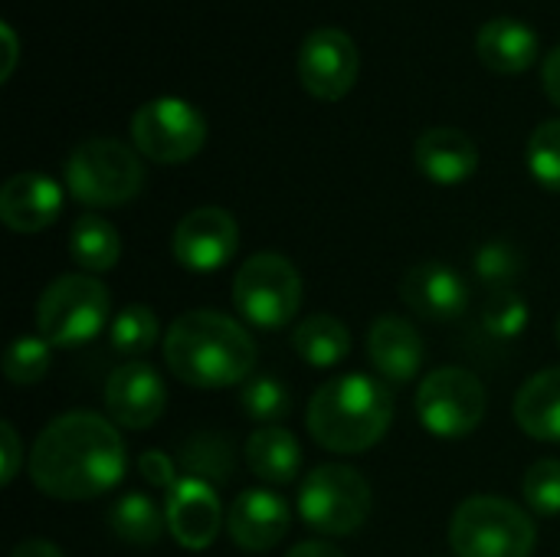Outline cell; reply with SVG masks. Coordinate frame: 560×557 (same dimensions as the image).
Returning <instances> with one entry per match:
<instances>
[{"label": "cell", "instance_id": "cell-1", "mask_svg": "<svg viewBox=\"0 0 560 557\" xmlns=\"http://www.w3.org/2000/svg\"><path fill=\"white\" fill-rule=\"evenodd\" d=\"M128 469L121 433L92 410L52 420L30 450V479L59 502H89L112 492Z\"/></svg>", "mask_w": 560, "mask_h": 557}, {"label": "cell", "instance_id": "cell-2", "mask_svg": "<svg viewBox=\"0 0 560 557\" xmlns=\"http://www.w3.org/2000/svg\"><path fill=\"white\" fill-rule=\"evenodd\" d=\"M164 361L177 381L220 391L253 378L256 341L236 318L197 309L171 322L164 335Z\"/></svg>", "mask_w": 560, "mask_h": 557}, {"label": "cell", "instance_id": "cell-3", "mask_svg": "<svg viewBox=\"0 0 560 557\" xmlns=\"http://www.w3.org/2000/svg\"><path fill=\"white\" fill-rule=\"evenodd\" d=\"M394 420L390 387L371 374H341L315 391L305 410L312 440L341 456L368 453L384 440Z\"/></svg>", "mask_w": 560, "mask_h": 557}, {"label": "cell", "instance_id": "cell-4", "mask_svg": "<svg viewBox=\"0 0 560 557\" xmlns=\"http://www.w3.org/2000/svg\"><path fill=\"white\" fill-rule=\"evenodd\" d=\"M535 542V522L502 496H472L450 522V545L459 557H532Z\"/></svg>", "mask_w": 560, "mask_h": 557}, {"label": "cell", "instance_id": "cell-5", "mask_svg": "<svg viewBox=\"0 0 560 557\" xmlns=\"http://www.w3.org/2000/svg\"><path fill=\"white\" fill-rule=\"evenodd\" d=\"M112 299L108 289L89 272L52 279L36 305V328L52 348H82L102 335Z\"/></svg>", "mask_w": 560, "mask_h": 557}, {"label": "cell", "instance_id": "cell-6", "mask_svg": "<svg viewBox=\"0 0 560 557\" xmlns=\"http://www.w3.org/2000/svg\"><path fill=\"white\" fill-rule=\"evenodd\" d=\"M66 187L85 207H121L144 187V167L128 144L89 138L66 161Z\"/></svg>", "mask_w": 560, "mask_h": 557}, {"label": "cell", "instance_id": "cell-7", "mask_svg": "<svg viewBox=\"0 0 560 557\" xmlns=\"http://www.w3.org/2000/svg\"><path fill=\"white\" fill-rule=\"evenodd\" d=\"M233 305L249 325L279 332L302 309V276L292 259L279 253H256L236 269Z\"/></svg>", "mask_w": 560, "mask_h": 557}, {"label": "cell", "instance_id": "cell-8", "mask_svg": "<svg viewBox=\"0 0 560 557\" xmlns=\"http://www.w3.org/2000/svg\"><path fill=\"white\" fill-rule=\"evenodd\" d=\"M299 515L308 529L341 538L354 535L371 515V486L368 479L341 463L315 466L299 492Z\"/></svg>", "mask_w": 560, "mask_h": 557}, {"label": "cell", "instance_id": "cell-9", "mask_svg": "<svg viewBox=\"0 0 560 557\" xmlns=\"http://www.w3.org/2000/svg\"><path fill=\"white\" fill-rule=\"evenodd\" d=\"M420 423L443 440H463L479 430L486 417V387L466 368H440L420 381L417 394Z\"/></svg>", "mask_w": 560, "mask_h": 557}, {"label": "cell", "instance_id": "cell-10", "mask_svg": "<svg viewBox=\"0 0 560 557\" xmlns=\"http://www.w3.org/2000/svg\"><path fill=\"white\" fill-rule=\"evenodd\" d=\"M131 141L135 148L158 164H184L200 154L207 141L203 115L174 95H161L144 102L131 118Z\"/></svg>", "mask_w": 560, "mask_h": 557}, {"label": "cell", "instance_id": "cell-11", "mask_svg": "<svg viewBox=\"0 0 560 557\" xmlns=\"http://www.w3.org/2000/svg\"><path fill=\"white\" fill-rule=\"evenodd\" d=\"M361 56L345 30H315L299 49V79L308 95L322 102H338L358 82Z\"/></svg>", "mask_w": 560, "mask_h": 557}, {"label": "cell", "instance_id": "cell-12", "mask_svg": "<svg viewBox=\"0 0 560 557\" xmlns=\"http://www.w3.org/2000/svg\"><path fill=\"white\" fill-rule=\"evenodd\" d=\"M174 259L190 272H217L240 250V227L223 207H197L177 227L171 240Z\"/></svg>", "mask_w": 560, "mask_h": 557}, {"label": "cell", "instance_id": "cell-13", "mask_svg": "<svg viewBox=\"0 0 560 557\" xmlns=\"http://www.w3.org/2000/svg\"><path fill=\"white\" fill-rule=\"evenodd\" d=\"M164 404H167L164 381L144 361L121 364L105 381V407L112 420L121 423L125 430H151L161 420Z\"/></svg>", "mask_w": 560, "mask_h": 557}, {"label": "cell", "instance_id": "cell-14", "mask_svg": "<svg viewBox=\"0 0 560 557\" xmlns=\"http://www.w3.org/2000/svg\"><path fill=\"white\" fill-rule=\"evenodd\" d=\"M164 515H167V532L187 552L210 548L220 535V525H223V509H220L217 489L203 479H194V476L177 479V486L167 492Z\"/></svg>", "mask_w": 560, "mask_h": 557}, {"label": "cell", "instance_id": "cell-15", "mask_svg": "<svg viewBox=\"0 0 560 557\" xmlns=\"http://www.w3.org/2000/svg\"><path fill=\"white\" fill-rule=\"evenodd\" d=\"M404 305L427 322H456L469 309L466 279L446 263H417L400 282Z\"/></svg>", "mask_w": 560, "mask_h": 557}, {"label": "cell", "instance_id": "cell-16", "mask_svg": "<svg viewBox=\"0 0 560 557\" xmlns=\"http://www.w3.org/2000/svg\"><path fill=\"white\" fill-rule=\"evenodd\" d=\"M292 512L279 492L269 489H246L226 512V532L236 548L259 555L276 548L289 532Z\"/></svg>", "mask_w": 560, "mask_h": 557}, {"label": "cell", "instance_id": "cell-17", "mask_svg": "<svg viewBox=\"0 0 560 557\" xmlns=\"http://www.w3.org/2000/svg\"><path fill=\"white\" fill-rule=\"evenodd\" d=\"M62 213V187L39 174L23 171L13 174L0 190V220L13 233H39Z\"/></svg>", "mask_w": 560, "mask_h": 557}, {"label": "cell", "instance_id": "cell-18", "mask_svg": "<svg viewBox=\"0 0 560 557\" xmlns=\"http://www.w3.org/2000/svg\"><path fill=\"white\" fill-rule=\"evenodd\" d=\"M368 358L390 384H410L423 368L420 332L397 315H381L368 332Z\"/></svg>", "mask_w": 560, "mask_h": 557}, {"label": "cell", "instance_id": "cell-19", "mask_svg": "<svg viewBox=\"0 0 560 557\" xmlns=\"http://www.w3.org/2000/svg\"><path fill=\"white\" fill-rule=\"evenodd\" d=\"M417 167L427 181L440 187H456L469 181L479 167V148L469 135L456 128H430L417 138L413 148Z\"/></svg>", "mask_w": 560, "mask_h": 557}, {"label": "cell", "instance_id": "cell-20", "mask_svg": "<svg viewBox=\"0 0 560 557\" xmlns=\"http://www.w3.org/2000/svg\"><path fill=\"white\" fill-rule=\"evenodd\" d=\"M476 49H479V59L492 72L518 76V72H525L535 62V56H538V36H535L532 26L512 20V16H495V20H489L479 30Z\"/></svg>", "mask_w": 560, "mask_h": 557}, {"label": "cell", "instance_id": "cell-21", "mask_svg": "<svg viewBox=\"0 0 560 557\" xmlns=\"http://www.w3.org/2000/svg\"><path fill=\"white\" fill-rule=\"evenodd\" d=\"M246 466L269 486H289L302 473V446L285 427H259L246 440Z\"/></svg>", "mask_w": 560, "mask_h": 557}, {"label": "cell", "instance_id": "cell-22", "mask_svg": "<svg viewBox=\"0 0 560 557\" xmlns=\"http://www.w3.org/2000/svg\"><path fill=\"white\" fill-rule=\"evenodd\" d=\"M515 423L545 443H560V368L538 371L515 397Z\"/></svg>", "mask_w": 560, "mask_h": 557}, {"label": "cell", "instance_id": "cell-23", "mask_svg": "<svg viewBox=\"0 0 560 557\" xmlns=\"http://www.w3.org/2000/svg\"><path fill=\"white\" fill-rule=\"evenodd\" d=\"M69 256L89 276L108 272L121 259V236H118V230L105 217L82 213L72 223V233H69Z\"/></svg>", "mask_w": 560, "mask_h": 557}, {"label": "cell", "instance_id": "cell-24", "mask_svg": "<svg viewBox=\"0 0 560 557\" xmlns=\"http://www.w3.org/2000/svg\"><path fill=\"white\" fill-rule=\"evenodd\" d=\"M292 348L308 368H335L348 358L351 351V332L335 318V315H312L295 325L292 332Z\"/></svg>", "mask_w": 560, "mask_h": 557}, {"label": "cell", "instance_id": "cell-25", "mask_svg": "<svg viewBox=\"0 0 560 557\" xmlns=\"http://www.w3.org/2000/svg\"><path fill=\"white\" fill-rule=\"evenodd\" d=\"M108 529L128 545L151 548L161 542V535L167 529V515H164V509H158V502L151 496L125 492L108 509Z\"/></svg>", "mask_w": 560, "mask_h": 557}, {"label": "cell", "instance_id": "cell-26", "mask_svg": "<svg viewBox=\"0 0 560 557\" xmlns=\"http://www.w3.org/2000/svg\"><path fill=\"white\" fill-rule=\"evenodd\" d=\"M240 407H243V414L253 423L279 427L292 414V394H289V387L279 378H272V374H253L243 384Z\"/></svg>", "mask_w": 560, "mask_h": 557}, {"label": "cell", "instance_id": "cell-27", "mask_svg": "<svg viewBox=\"0 0 560 557\" xmlns=\"http://www.w3.org/2000/svg\"><path fill=\"white\" fill-rule=\"evenodd\" d=\"M108 341L118 355H128V358L148 355L158 345V315L138 302L125 305L108 325Z\"/></svg>", "mask_w": 560, "mask_h": 557}, {"label": "cell", "instance_id": "cell-28", "mask_svg": "<svg viewBox=\"0 0 560 557\" xmlns=\"http://www.w3.org/2000/svg\"><path fill=\"white\" fill-rule=\"evenodd\" d=\"M52 345L39 335H20L10 341L7 355H3V378L10 384H39L46 374H49V364H52Z\"/></svg>", "mask_w": 560, "mask_h": 557}, {"label": "cell", "instance_id": "cell-29", "mask_svg": "<svg viewBox=\"0 0 560 557\" xmlns=\"http://www.w3.org/2000/svg\"><path fill=\"white\" fill-rule=\"evenodd\" d=\"M532 318L528 299L515 289H499L489 295L486 309H482V328L495 338V341H515L525 335Z\"/></svg>", "mask_w": 560, "mask_h": 557}, {"label": "cell", "instance_id": "cell-30", "mask_svg": "<svg viewBox=\"0 0 560 557\" xmlns=\"http://www.w3.org/2000/svg\"><path fill=\"white\" fill-rule=\"evenodd\" d=\"M180 463L187 466V473L194 479H203V483L217 479V483H223L230 476V469H233V453H230L223 437L200 433V437H194L187 443V450H180Z\"/></svg>", "mask_w": 560, "mask_h": 557}, {"label": "cell", "instance_id": "cell-31", "mask_svg": "<svg viewBox=\"0 0 560 557\" xmlns=\"http://www.w3.org/2000/svg\"><path fill=\"white\" fill-rule=\"evenodd\" d=\"M525 161H528L532 177L545 190L560 194V118L535 128V135L528 141V151H525Z\"/></svg>", "mask_w": 560, "mask_h": 557}, {"label": "cell", "instance_id": "cell-32", "mask_svg": "<svg viewBox=\"0 0 560 557\" xmlns=\"http://www.w3.org/2000/svg\"><path fill=\"white\" fill-rule=\"evenodd\" d=\"M522 272H525V259H522V253H518L512 243L492 240V243H486V246L476 250V276H479L492 292L512 289V282H515Z\"/></svg>", "mask_w": 560, "mask_h": 557}, {"label": "cell", "instance_id": "cell-33", "mask_svg": "<svg viewBox=\"0 0 560 557\" xmlns=\"http://www.w3.org/2000/svg\"><path fill=\"white\" fill-rule=\"evenodd\" d=\"M525 506L535 515H560V460H538L522 479Z\"/></svg>", "mask_w": 560, "mask_h": 557}, {"label": "cell", "instance_id": "cell-34", "mask_svg": "<svg viewBox=\"0 0 560 557\" xmlns=\"http://www.w3.org/2000/svg\"><path fill=\"white\" fill-rule=\"evenodd\" d=\"M138 473L148 479V486L164 489V492H171L177 486V479H180L174 460L167 453H158V450H148V453L138 456Z\"/></svg>", "mask_w": 560, "mask_h": 557}, {"label": "cell", "instance_id": "cell-35", "mask_svg": "<svg viewBox=\"0 0 560 557\" xmlns=\"http://www.w3.org/2000/svg\"><path fill=\"white\" fill-rule=\"evenodd\" d=\"M0 433H3V486H10L13 479H16V469H20V437H16V430H13V423H3L0 427Z\"/></svg>", "mask_w": 560, "mask_h": 557}, {"label": "cell", "instance_id": "cell-36", "mask_svg": "<svg viewBox=\"0 0 560 557\" xmlns=\"http://www.w3.org/2000/svg\"><path fill=\"white\" fill-rule=\"evenodd\" d=\"M541 79H545V92L551 95V102L560 105V46L545 59V72H541Z\"/></svg>", "mask_w": 560, "mask_h": 557}, {"label": "cell", "instance_id": "cell-37", "mask_svg": "<svg viewBox=\"0 0 560 557\" xmlns=\"http://www.w3.org/2000/svg\"><path fill=\"white\" fill-rule=\"evenodd\" d=\"M10 557H62V552L52 545V542H43V538H30V542H20Z\"/></svg>", "mask_w": 560, "mask_h": 557}, {"label": "cell", "instance_id": "cell-38", "mask_svg": "<svg viewBox=\"0 0 560 557\" xmlns=\"http://www.w3.org/2000/svg\"><path fill=\"white\" fill-rule=\"evenodd\" d=\"M285 557H345L335 545H328V542H302V545H295L292 552Z\"/></svg>", "mask_w": 560, "mask_h": 557}, {"label": "cell", "instance_id": "cell-39", "mask_svg": "<svg viewBox=\"0 0 560 557\" xmlns=\"http://www.w3.org/2000/svg\"><path fill=\"white\" fill-rule=\"evenodd\" d=\"M3 39H7V49H10V59H7V66H3V72H0V76L7 79V76L13 72V59H16V39H13V30H10V26H3Z\"/></svg>", "mask_w": 560, "mask_h": 557}, {"label": "cell", "instance_id": "cell-40", "mask_svg": "<svg viewBox=\"0 0 560 557\" xmlns=\"http://www.w3.org/2000/svg\"><path fill=\"white\" fill-rule=\"evenodd\" d=\"M558 345H560V318H558Z\"/></svg>", "mask_w": 560, "mask_h": 557}]
</instances>
